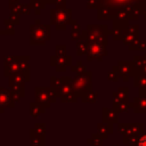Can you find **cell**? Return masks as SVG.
<instances>
[{
	"mask_svg": "<svg viewBox=\"0 0 146 146\" xmlns=\"http://www.w3.org/2000/svg\"><path fill=\"white\" fill-rule=\"evenodd\" d=\"M139 146H146V136L139 140Z\"/></svg>",
	"mask_w": 146,
	"mask_h": 146,
	"instance_id": "cell-1",
	"label": "cell"
}]
</instances>
